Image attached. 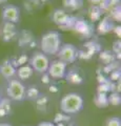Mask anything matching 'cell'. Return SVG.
I'll list each match as a JSON object with an SVG mask.
<instances>
[{
    "instance_id": "1",
    "label": "cell",
    "mask_w": 121,
    "mask_h": 126,
    "mask_svg": "<svg viewBox=\"0 0 121 126\" xmlns=\"http://www.w3.org/2000/svg\"><path fill=\"white\" fill-rule=\"evenodd\" d=\"M61 46V36L56 31H50L41 37L40 47L45 55H57Z\"/></svg>"
},
{
    "instance_id": "2",
    "label": "cell",
    "mask_w": 121,
    "mask_h": 126,
    "mask_svg": "<svg viewBox=\"0 0 121 126\" xmlns=\"http://www.w3.org/2000/svg\"><path fill=\"white\" fill-rule=\"evenodd\" d=\"M83 108V99L79 94L69 93L62 97L60 101V109L66 115H74Z\"/></svg>"
},
{
    "instance_id": "3",
    "label": "cell",
    "mask_w": 121,
    "mask_h": 126,
    "mask_svg": "<svg viewBox=\"0 0 121 126\" xmlns=\"http://www.w3.org/2000/svg\"><path fill=\"white\" fill-rule=\"evenodd\" d=\"M52 20L61 29L64 30H73L74 24L77 20L75 16L69 15L68 12L61 9H57L53 12L52 14Z\"/></svg>"
},
{
    "instance_id": "4",
    "label": "cell",
    "mask_w": 121,
    "mask_h": 126,
    "mask_svg": "<svg viewBox=\"0 0 121 126\" xmlns=\"http://www.w3.org/2000/svg\"><path fill=\"white\" fill-rule=\"evenodd\" d=\"M25 86L20 80H10L7 84L6 94L10 100L22 101L25 99Z\"/></svg>"
},
{
    "instance_id": "5",
    "label": "cell",
    "mask_w": 121,
    "mask_h": 126,
    "mask_svg": "<svg viewBox=\"0 0 121 126\" xmlns=\"http://www.w3.org/2000/svg\"><path fill=\"white\" fill-rule=\"evenodd\" d=\"M50 60L48 56L42 52H35L30 59V65L35 72L43 74L48 72L50 66Z\"/></svg>"
},
{
    "instance_id": "6",
    "label": "cell",
    "mask_w": 121,
    "mask_h": 126,
    "mask_svg": "<svg viewBox=\"0 0 121 126\" xmlns=\"http://www.w3.org/2000/svg\"><path fill=\"white\" fill-rule=\"evenodd\" d=\"M78 50L75 45L69 44V43H66L60 46V49L58 50L57 53V57L58 60H60L62 62H64L65 64L68 63H73L77 60L78 58Z\"/></svg>"
},
{
    "instance_id": "7",
    "label": "cell",
    "mask_w": 121,
    "mask_h": 126,
    "mask_svg": "<svg viewBox=\"0 0 121 126\" xmlns=\"http://www.w3.org/2000/svg\"><path fill=\"white\" fill-rule=\"evenodd\" d=\"M2 19L5 22L17 23L20 20V9L13 4H6L2 9Z\"/></svg>"
},
{
    "instance_id": "8",
    "label": "cell",
    "mask_w": 121,
    "mask_h": 126,
    "mask_svg": "<svg viewBox=\"0 0 121 126\" xmlns=\"http://www.w3.org/2000/svg\"><path fill=\"white\" fill-rule=\"evenodd\" d=\"M48 73L51 78L53 79H62L66 75V64L60 60H55L52 63H50L48 68Z\"/></svg>"
},
{
    "instance_id": "9",
    "label": "cell",
    "mask_w": 121,
    "mask_h": 126,
    "mask_svg": "<svg viewBox=\"0 0 121 126\" xmlns=\"http://www.w3.org/2000/svg\"><path fill=\"white\" fill-rule=\"evenodd\" d=\"M0 34H1L2 40L5 42L13 41L18 36L16 26H15L14 23H11V22H4V24L2 26V30L0 31Z\"/></svg>"
},
{
    "instance_id": "10",
    "label": "cell",
    "mask_w": 121,
    "mask_h": 126,
    "mask_svg": "<svg viewBox=\"0 0 121 126\" xmlns=\"http://www.w3.org/2000/svg\"><path fill=\"white\" fill-rule=\"evenodd\" d=\"M84 49L85 50H82V52H78V58L80 59H91L93 57V55L95 53H98L100 50V45L97 44L96 42L94 41H89V42H86L85 44L83 45Z\"/></svg>"
},
{
    "instance_id": "11",
    "label": "cell",
    "mask_w": 121,
    "mask_h": 126,
    "mask_svg": "<svg viewBox=\"0 0 121 126\" xmlns=\"http://www.w3.org/2000/svg\"><path fill=\"white\" fill-rule=\"evenodd\" d=\"M73 30H75L77 33H79L80 35H82L84 37H91L93 34V29H92L91 24H89L87 21H85L84 19L77 18Z\"/></svg>"
},
{
    "instance_id": "12",
    "label": "cell",
    "mask_w": 121,
    "mask_h": 126,
    "mask_svg": "<svg viewBox=\"0 0 121 126\" xmlns=\"http://www.w3.org/2000/svg\"><path fill=\"white\" fill-rule=\"evenodd\" d=\"M115 27V24H114V20L110 17V16H106L102 19L99 20V24H98V33L100 35H105L110 32H113Z\"/></svg>"
},
{
    "instance_id": "13",
    "label": "cell",
    "mask_w": 121,
    "mask_h": 126,
    "mask_svg": "<svg viewBox=\"0 0 121 126\" xmlns=\"http://www.w3.org/2000/svg\"><path fill=\"white\" fill-rule=\"evenodd\" d=\"M64 78L66 79V81H68L69 83L77 84V85L83 83V81H84L83 74L77 68H73V69L69 70V73H66Z\"/></svg>"
},
{
    "instance_id": "14",
    "label": "cell",
    "mask_w": 121,
    "mask_h": 126,
    "mask_svg": "<svg viewBox=\"0 0 121 126\" xmlns=\"http://www.w3.org/2000/svg\"><path fill=\"white\" fill-rule=\"evenodd\" d=\"M0 74L5 79H11L16 75V68L12 65V63L10 62V59L3 60L2 63L0 64Z\"/></svg>"
},
{
    "instance_id": "15",
    "label": "cell",
    "mask_w": 121,
    "mask_h": 126,
    "mask_svg": "<svg viewBox=\"0 0 121 126\" xmlns=\"http://www.w3.org/2000/svg\"><path fill=\"white\" fill-rule=\"evenodd\" d=\"M33 73H34V69L31 67V65H22L20 66L18 69H16V74L18 75V78L20 80H28L31 77L33 76Z\"/></svg>"
},
{
    "instance_id": "16",
    "label": "cell",
    "mask_w": 121,
    "mask_h": 126,
    "mask_svg": "<svg viewBox=\"0 0 121 126\" xmlns=\"http://www.w3.org/2000/svg\"><path fill=\"white\" fill-rule=\"evenodd\" d=\"M12 111V102L9 98L0 99V118L9 116Z\"/></svg>"
},
{
    "instance_id": "17",
    "label": "cell",
    "mask_w": 121,
    "mask_h": 126,
    "mask_svg": "<svg viewBox=\"0 0 121 126\" xmlns=\"http://www.w3.org/2000/svg\"><path fill=\"white\" fill-rule=\"evenodd\" d=\"M84 0H62V4L69 11H78L83 6Z\"/></svg>"
},
{
    "instance_id": "18",
    "label": "cell",
    "mask_w": 121,
    "mask_h": 126,
    "mask_svg": "<svg viewBox=\"0 0 121 126\" xmlns=\"http://www.w3.org/2000/svg\"><path fill=\"white\" fill-rule=\"evenodd\" d=\"M34 41V37L31 32L29 31H23L20 34H18V42L19 45L23 46V45H30L31 42Z\"/></svg>"
},
{
    "instance_id": "19",
    "label": "cell",
    "mask_w": 121,
    "mask_h": 126,
    "mask_svg": "<svg viewBox=\"0 0 121 126\" xmlns=\"http://www.w3.org/2000/svg\"><path fill=\"white\" fill-rule=\"evenodd\" d=\"M94 103L99 108H106L107 106L110 105L108 104V100H107V94L97 93L96 97L94 98Z\"/></svg>"
},
{
    "instance_id": "20",
    "label": "cell",
    "mask_w": 121,
    "mask_h": 126,
    "mask_svg": "<svg viewBox=\"0 0 121 126\" xmlns=\"http://www.w3.org/2000/svg\"><path fill=\"white\" fill-rule=\"evenodd\" d=\"M99 59L105 65H108V64H111V63L115 62L116 57H115V54L111 52V50H103V52H100Z\"/></svg>"
},
{
    "instance_id": "21",
    "label": "cell",
    "mask_w": 121,
    "mask_h": 126,
    "mask_svg": "<svg viewBox=\"0 0 121 126\" xmlns=\"http://www.w3.org/2000/svg\"><path fill=\"white\" fill-rule=\"evenodd\" d=\"M36 108L41 112H45L48 110V105H49V98L44 96V94H40L36 100Z\"/></svg>"
},
{
    "instance_id": "22",
    "label": "cell",
    "mask_w": 121,
    "mask_h": 126,
    "mask_svg": "<svg viewBox=\"0 0 121 126\" xmlns=\"http://www.w3.org/2000/svg\"><path fill=\"white\" fill-rule=\"evenodd\" d=\"M102 14H103V11L101 10L98 5H92L88 10V16L93 22L99 21L101 17H102Z\"/></svg>"
},
{
    "instance_id": "23",
    "label": "cell",
    "mask_w": 121,
    "mask_h": 126,
    "mask_svg": "<svg viewBox=\"0 0 121 126\" xmlns=\"http://www.w3.org/2000/svg\"><path fill=\"white\" fill-rule=\"evenodd\" d=\"M28 61H29V57L26 55H20L18 57H13L12 59H10V62L15 68L18 67V66L20 67L22 65H25V63Z\"/></svg>"
},
{
    "instance_id": "24",
    "label": "cell",
    "mask_w": 121,
    "mask_h": 126,
    "mask_svg": "<svg viewBox=\"0 0 121 126\" xmlns=\"http://www.w3.org/2000/svg\"><path fill=\"white\" fill-rule=\"evenodd\" d=\"M40 96V92L36 86H30V87L25 90V98H28L29 100L35 101L37 98Z\"/></svg>"
},
{
    "instance_id": "25",
    "label": "cell",
    "mask_w": 121,
    "mask_h": 126,
    "mask_svg": "<svg viewBox=\"0 0 121 126\" xmlns=\"http://www.w3.org/2000/svg\"><path fill=\"white\" fill-rule=\"evenodd\" d=\"M107 100L108 104H112L113 106H119L121 104V97L119 93L113 92L111 94H107Z\"/></svg>"
},
{
    "instance_id": "26",
    "label": "cell",
    "mask_w": 121,
    "mask_h": 126,
    "mask_svg": "<svg viewBox=\"0 0 121 126\" xmlns=\"http://www.w3.org/2000/svg\"><path fill=\"white\" fill-rule=\"evenodd\" d=\"M71 120V116L66 115L64 112H58L54 117V124H58V123H69V121Z\"/></svg>"
},
{
    "instance_id": "27",
    "label": "cell",
    "mask_w": 121,
    "mask_h": 126,
    "mask_svg": "<svg viewBox=\"0 0 121 126\" xmlns=\"http://www.w3.org/2000/svg\"><path fill=\"white\" fill-rule=\"evenodd\" d=\"M110 17L114 21H120L121 20V9H120V6L114 7V9L111 10V16Z\"/></svg>"
},
{
    "instance_id": "28",
    "label": "cell",
    "mask_w": 121,
    "mask_h": 126,
    "mask_svg": "<svg viewBox=\"0 0 121 126\" xmlns=\"http://www.w3.org/2000/svg\"><path fill=\"white\" fill-rule=\"evenodd\" d=\"M105 126H121V119L118 117L108 118L105 122Z\"/></svg>"
},
{
    "instance_id": "29",
    "label": "cell",
    "mask_w": 121,
    "mask_h": 126,
    "mask_svg": "<svg viewBox=\"0 0 121 126\" xmlns=\"http://www.w3.org/2000/svg\"><path fill=\"white\" fill-rule=\"evenodd\" d=\"M120 77H121L120 68L115 69V70H113V72L111 73L110 81H112V82H118V81H120Z\"/></svg>"
},
{
    "instance_id": "30",
    "label": "cell",
    "mask_w": 121,
    "mask_h": 126,
    "mask_svg": "<svg viewBox=\"0 0 121 126\" xmlns=\"http://www.w3.org/2000/svg\"><path fill=\"white\" fill-rule=\"evenodd\" d=\"M120 49H121V42L120 40H117L114 43V46H113V53L115 55L120 54Z\"/></svg>"
},
{
    "instance_id": "31",
    "label": "cell",
    "mask_w": 121,
    "mask_h": 126,
    "mask_svg": "<svg viewBox=\"0 0 121 126\" xmlns=\"http://www.w3.org/2000/svg\"><path fill=\"white\" fill-rule=\"evenodd\" d=\"M41 82L43 84H51V82H52V78L50 77V75L48 73H43V76L41 77Z\"/></svg>"
},
{
    "instance_id": "32",
    "label": "cell",
    "mask_w": 121,
    "mask_h": 126,
    "mask_svg": "<svg viewBox=\"0 0 121 126\" xmlns=\"http://www.w3.org/2000/svg\"><path fill=\"white\" fill-rule=\"evenodd\" d=\"M49 90H50L51 93H53V94H56V93L59 92V88H58V86L55 85V84H50Z\"/></svg>"
},
{
    "instance_id": "33",
    "label": "cell",
    "mask_w": 121,
    "mask_h": 126,
    "mask_svg": "<svg viewBox=\"0 0 121 126\" xmlns=\"http://www.w3.org/2000/svg\"><path fill=\"white\" fill-rule=\"evenodd\" d=\"M37 126H56L55 124L53 123V122H46V121H44V122H40Z\"/></svg>"
},
{
    "instance_id": "34",
    "label": "cell",
    "mask_w": 121,
    "mask_h": 126,
    "mask_svg": "<svg viewBox=\"0 0 121 126\" xmlns=\"http://www.w3.org/2000/svg\"><path fill=\"white\" fill-rule=\"evenodd\" d=\"M113 31L115 32L116 35H117L118 37H120V36H121V27H120V26H115V27H114V30H113Z\"/></svg>"
},
{
    "instance_id": "35",
    "label": "cell",
    "mask_w": 121,
    "mask_h": 126,
    "mask_svg": "<svg viewBox=\"0 0 121 126\" xmlns=\"http://www.w3.org/2000/svg\"><path fill=\"white\" fill-rule=\"evenodd\" d=\"M88 1L92 3V5H98L101 0H88Z\"/></svg>"
},
{
    "instance_id": "36",
    "label": "cell",
    "mask_w": 121,
    "mask_h": 126,
    "mask_svg": "<svg viewBox=\"0 0 121 126\" xmlns=\"http://www.w3.org/2000/svg\"><path fill=\"white\" fill-rule=\"evenodd\" d=\"M69 123H58V124H55L56 126H69Z\"/></svg>"
},
{
    "instance_id": "37",
    "label": "cell",
    "mask_w": 121,
    "mask_h": 126,
    "mask_svg": "<svg viewBox=\"0 0 121 126\" xmlns=\"http://www.w3.org/2000/svg\"><path fill=\"white\" fill-rule=\"evenodd\" d=\"M7 1H9V0H0V4H4Z\"/></svg>"
},
{
    "instance_id": "38",
    "label": "cell",
    "mask_w": 121,
    "mask_h": 126,
    "mask_svg": "<svg viewBox=\"0 0 121 126\" xmlns=\"http://www.w3.org/2000/svg\"><path fill=\"white\" fill-rule=\"evenodd\" d=\"M0 126H12V125L7 124V123H0Z\"/></svg>"
},
{
    "instance_id": "39",
    "label": "cell",
    "mask_w": 121,
    "mask_h": 126,
    "mask_svg": "<svg viewBox=\"0 0 121 126\" xmlns=\"http://www.w3.org/2000/svg\"><path fill=\"white\" fill-rule=\"evenodd\" d=\"M0 99H1V94H0Z\"/></svg>"
}]
</instances>
